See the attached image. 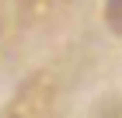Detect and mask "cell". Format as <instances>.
I'll list each match as a JSON object with an SVG mask.
<instances>
[{"mask_svg": "<svg viewBox=\"0 0 122 118\" xmlns=\"http://www.w3.org/2000/svg\"><path fill=\"white\" fill-rule=\"evenodd\" d=\"M105 24L122 35V0H105Z\"/></svg>", "mask_w": 122, "mask_h": 118, "instance_id": "1", "label": "cell"}, {"mask_svg": "<svg viewBox=\"0 0 122 118\" xmlns=\"http://www.w3.org/2000/svg\"><path fill=\"white\" fill-rule=\"evenodd\" d=\"M59 4H63V0H21V7L28 10L31 18H46V14H52Z\"/></svg>", "mask_w": 122, "mask_h": 118, "instance_id": "2", "label": "cell"}, {"mask_svg": "<svg viewBox=\"0 0 122 118\" xmlns=\"http://www.w3.org/2000/svg\"><path fill=\"white\" fill-rule=\"evenodd\" d=\"M105 118H122V104H119V108H112V111H108Z\"/></svg>", "mask_w": 122, "mask_h": 118, "instance_id": "3", "label": "cell"}]
</instances>
